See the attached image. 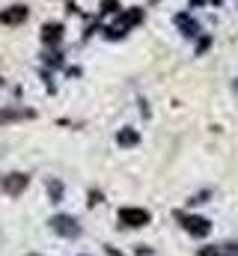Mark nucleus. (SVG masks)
<instances>
[{
  "instance_id": "obj_6",
  "label": "nucleus",
  "mask_w": 238,
  "mask_h": 256,
  "mask_svg": "<svg viewBox=\"0 0 238 256\" xmlns=\"http://www.w3.org/2000/svg\"><path fill=\"white\" fill-rule=\"evenodd\" d=\"M0 21H3V24H21V21H27V6H21V3H18V6H9V9L0 15Z\"/></svg>"
},
{
  "instance_id": "obj_5",
  "label": "nucleus",
  "mask_w": 238,
  "mask_h": 256,
  "mask_svg": "<svg viewBox=\"0 0 238 256\" xmlns=\"http://www.w3.org/2000/svg\"><path fill=\"white\" fill-rule=\"evenodd\" d=\"M27 182H30V179H27L24 173H9V176L3 179V191L12 194V196H18V194L27 188Z\"/></svg>"
},
{
  "instance_id": "obj_9",
  "label": "nucleus",
  "mask_w": 238,
  "mask_h": 256,
  "mask_svg": "<svg viewBox=\"0 0 238 256\" xmlns=\"http://www.w3.org/2000/svg\"><path fill=\"white\" fill-rule=\"evenodd\" d=\"M176 24L184 30V36H196V30H200V27H196V21H194V18H188V15H178Z\"/></svg>"
},
{
  "instance_id": "obj_8",
  "label": "nucleus",
  "mask_w": 238,
  "mask_h": 256,
  "mask_svg": "<svg viewBox=\"0 0 238 256\" xmlns=\"http://www.w3.org/2000/svg\"><path fill=\"white\" fill-rule=\"evenodd\" d=\"M33 110H0V122H12V120H30Z\"/></svg>"
},
{
  "instance_id": "obj_2",
  "label": "nucleus",
  "mask_w": 238,
  "mask_h": 256,
  "mask_svg": "<svg viewBox=\"0 0 238 256\" xmlns=\"http://www.w3.org/2000/svg\"><path fill=\"white\" fill-rule=\"evenodd\" d=\"M152 220V214L146 212V208H119V224L122 226H131V230H137V226H146Z\"/></svg>"
},
{
  "instance_id": "obj_11",
  "label": "nucleus",
  "mask_w": 238,
  "mask_h": 256,
  "mask_svg": "<svg viewBox=\"0 0 238 256\" xmlns=\"http://www.w3.org/2000/svg\"><path fill=\"white\" fill-rule=\"evenodd\" d=\"M102 12H104V15L119 12V0H102Z\"/></svg>"
},
{
  "instance_id": "obj_3",
  "label": "nucleus",
  "mask_w": 238,
  "mask_h": 256,
  "mask_svg": "<svg viewBox=\"0 0 238 256\" xmlns=\"http://www.w3.org/2000/svg\"><path fill=\"white\" fill-rule=\"evenodd\" d=\"M178 220H182V226H184L190 236H196V238L208 236V230H212V224H208L206 218H200V214H178Z\"/></svg>"
},
{
  "instance_id": "obj_10",
  "label": "nucleus",
  "mask_w": 238,
  "mask_h": 256,
  "mask_svg": "<svg viewBox=\"0 0 238 256\" xmlns=\"http://www.w3.org/2000/svg\"><path fill=\"white\" fill-rule=\"evenodd\" d=\"M116 140H119V146H134L137 143V131H131V128H122L116 134Z\"/></svg>"
},
{
  "instance_id": "obj_12",
  "label": "nucleus",
  "mask_w": 238,
  "mask_h": 256,
  "mask_svg": "<svg viewBox=\"0 0 238 256\" xmlns=\"http://www.w3.org/2000/svg\"><path fill=\"white\" fill-rule=\"evenodd\" d=\"M48 191H51V200L60 202V196H62V188H60V182H48Z\"/></svg>"
},
{
  "instance_id": "obj_4",
  "label": "nucleus",
  "mask_w": 238,
  "mask_h": 256,
  "mask_svg": "<svg viewBox=\"0 0 238 256\" xmlns=\"http://www.w3.org/2000/svg\"><path fill=\"white\" fill-rule=\"evenodd\" d=\"M51 226H54V232H60L62 238H78V236H80L78 220H74V218H68V214H57V218L51 220Z\"/></svg>"
},
{
  "instance_id": "obj_1",
  "label": "nucleus",
  "mask_w": 238,
  "mask_h": 256,
  "mask_svg": "<svg viewBox=\"0 0 238 256\" xmlns=\"http://www.w3.org/2000/svg\"><path fill=\"white\" fill-rule=\"evenodd\" d=\"M140 21H143V9H128V12H122L116 24L108 27V39H119V36H125V30L134 27V24H140Z\"/></svg>"
},
{
  "instance_id": "obj_13",
  "label": "nucleus",
  "mask_w": 238,
  "mask_h": 256,
  "mask_svg": "<svg viewBox=\"0 0 238 256\" xmlns=\"http://www.w3.org/2000/svg\"><path fill=\"white\" fill-rule=\"evenodd\" d=\"M200 256H220V250H214V248H202Z\"/></svg>"
},
{
  "instance_id": "obj_7",
  "label": "nucleus",
  "mask_w": 238,
  "mask_h": 256,
  "mask_svg": "<svg viewBox=\"0 0 238 256\" xmlns=\"http://www.w3.org/2000/svg\"><path fill=\"white\" fill-rule=\"evenodd\" d=\"M42 39H45V45H57L60 39H62V24H45Z\"/></svg>"
}]
</instances>
